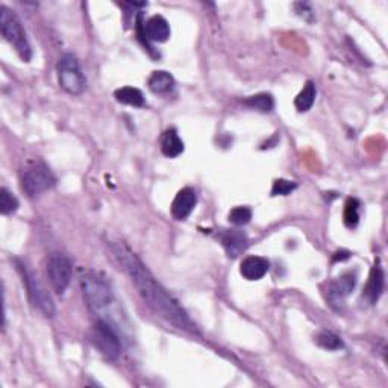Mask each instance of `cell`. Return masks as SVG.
Returning <instances> with one entry per match:
<instances>
[{"label": "cell", "instance_id": "9a60e30c", "mask_svg": "<svg viewBox=\"0 0 388 388\" xmlns=\"http://www.w3.org/2000/svg\"><path fill=\"white\" fill-rule=\"evenodd\" d=\"M161 152L167 158H176L184 152V141L181 140L176 129H167L161 136Z\"/></svg>", "mask_w": 388, "mask_h": 388}, {"label": "cell", "instance_id": "8992f818", "mask_svg": "<svg viewBox=\"0 0 388 388\" xmlns=\"http://www.w3.org/2000/svg\"><path fill=\"white\" fill-rule=\"evenodd\" d=\"M88 338L91 345L108 360H116L121 352L120 337L116 328L103 318H99L93 325V328L88 332Z\"/></svg>", "mask_w": 388, "mask_h": 388}, {"label": "cell", "instance_id": "603a6c76", "mask_svg": "<svg viewBox=\"0 0 388 388\" xmlns=\"http://www.w3.org/2000/svg\"><path fill=\"white\" fill-rule=\"evenodd\" d=\"M252 220V210L247 207H237L229 212V222L235 226H245Z\"/></svg>", "mask_w": 388, "mask_h": 388}, {"label": "cell", "instance_id": "ffe728a7", "mask_svg": "<svg viewBox=\"0 0 388 388\" xmlns=\"http://www.w3.org/2000/svg\"><path fill=\"white\" fill-rule=\"evenodd\" d=\"M360 207H361L360 201L354 199V197L347 199V202L345 205L343 220H345V225L347 227H351V229H354V227H356L360 223Z\"/></svg>", "mask_w": 388, "mask_h": 388}, {"label": "cell", "instance_id": "cb8c5ba5", "mask_svg": "<svg viewBox=\"0 0 388 388\" xmlns=\"http://www.w3.org/2000/svg\"><path fill=\"white\" fill-rule=\"evenodd\" d=\"M298 188V184L288 179H276L273 182L272 196H288Z\"/></svg>", "mask_w": 388, "mask_h": 388}, {"label": "cell", "instance_id": "4fadbf2b", "mask_svg": "<svg viewBox=\"0 0 388 388\" xmlns=\"http://www.w3.org/2000/svg\"><path fill=\"white\" fill-rule=\"evenodd\" d=\"M385 287V275L384 270L381 267V264L376 263L374 267H371V272L369 275V280L367 285L364 288V298L370 303V305H375V303L379 300V298L382 296Z\"/></svg>", "mask_w": 388, "mask_h": 388}, {"label": "cell", "instance_id": "3957f363", "mask_svg": "<svg viewBox=\"0 0 388 388\" xmlns=\"http://www.w3.org/2000/svg\"><path fill=\"white\" fill-rule=\"evenodd\" d=\"M0 30H2L5 40L14 45L19 57L25 63L30 61V58H32V49H30V44L28 41L26 30L23 28L17 14L6 6L0 8Z\"/></svg>", "mask_w": 388, "mask_h": 388}, {"label": "cell", "instance_id": "52a82bcc", "mask_svg": "<svg viewBox=\"0 0 388 388\" xmlns=\"http://www.w3.org/2000/svg\"><path fill=\"white\" fill-rule=\"evenodd\" d=\"M57 178L53 176L50 169L43 163H32L21 173V188L29 197L41 194L53 188Z\"/></svg>", "mask_w": 388, "mask_h": 388}, {"label": "cell", "instance_id": "d4e9b609", "mask_svg": "<svg viewBox=\"0 0 388 388\" xmlns=\"http://www.w3.org/2000/svg\"><path fill=\"white\" fill-rule=\"evenodd\" d=\"M294 8H296V12H298L300 17H303L307 21H313L314 11L308 3H296Z\"/></svg>", "mask_w": 388, "mask_h": 388}, {"label": "cell", "instance_id": "7a4b0ae2", "mask_svg": "<svg viewBox=\"0 0 388 388\" xmlns=\"http://www.w3.org/2000/svg\"><path fill=\"white\" fill-rule=\"evenodd\" d=\"M79 280L88 308L96 314L108 313L114 305V292L106 278L93 270H82Z\"/></svg>", "mask_w": 388, "mask_h": 388}, {"label": "cell", "instance_id": "7402d4cb", "mask_svg": "<svg viewBox=\"0 0 388 388\" xmlns=\"http://www.w3.org/2000/svg\"><path fill=\"white\" fill-rule=\"evenodd\" d=\"M19 207L20 203L17 197H15L8 188L5 187L0 188V212H2L3 216L12 214V212L19 210Z\"/></svg>", "mask_w": 388, "mask_h": 388}, {"label": "cell", "instance_id": "5b68a950", "mask_svg": "<svg viewBox=\"0 0 388 388\" xmlns=\"http://www.w3.org/2000/svg\"><path fill=\"white\" fill-rule=\"evenodd\" d=\"M58 82L61 88L67 91L68 94L78 96L83 93L87 87V79L82 73L79 61L72 53H65L58 61Z\"/></svg>", "mask_w": 388, "mask_h": 388}, {"label": "cell", "instance_id": "6da1fadb", "mask_svg": "<svg viewBox=\"0 0 388 388\" xmlns=\"http://www.w3.org/2000/svg\"><path fill=\"white\" fill-rule=\"evenodd\" d=\"M111 249L120 265H123V269L136 287L143 300L146 302L156 314H159V317L165 318L167 322H170L179 329L197 332L196 325L193 323L192 318L188 317L185 309L158 283L155 276L152 275L149 269L141 263L140 258L136 256L131 249L125 246L123 243L111 245Z\"/></svg>", "mask_w": 388, "mask_h": 388}, {"label": "cell", "instance_id": "2e32d148", "mask_svg": "<svg viewBox=\"0 0 388 388\" xmlns=\"http://www.w3.org/2000/svg\"><path fill=\"white\" fill-rule=\"evenodd\" d=\"M147 85L150 88L152 93L155 94H167L173 91L174 88V79L169 72L158 70L150 74Z\"/></svg>", "mask_w": 388, "mask_h": 388}, {"label": "cell", "instance_id": "44dd1931", "mask_svg": "<svg viewBox=\"0 0 388 388\" xmlns=\"http://www.w3.org/2000/svg\"><path fill=\"white\" fill-rule=\"evenodd\" d=\"M316 343L326 349V351H338V349L343 347V340H341L338 336H336L334 332L329 331H323L320 334H317L316 337Z\"/></svg>", "mask_w": 388, "mask_h": 388}, {"label": "cell", "instance_id": "ba28073f", "mask_svg": "<svg viewBox=\"0 0 388 388\" xmlns=\"http://www.w3.org/2000/svg\"><path fill=\"white\" fill-rule=\"evenodd\" d=\"M48 276L58 294H63L72 280V263L64 255H52L48 261Z\"/></svg>", "mask_w": 388, "mask_h": 388}, {"label": "cell", "instance_id": "7c38bea8", "mask_svg": "<svg viewBox=\"0 0 388 388\" xmlns=\"http://www.w3.org/2000/svg\"><path fill=\"white\" fill-rule=\"evenodd\" d=\"M218 240L225 247L226 254L229 258H237L245 252L247 247V235L243 231H235V229H223L218 232Z\"/></svg>", "mask_w": 388, "mask_h": 388}, {"label": "cell", "instance_id": "30bf717a", "mask_svg": "<svg viewBox=\"0 0 388 388\" xmlns=\"http://www.w3.org/2000/svg\"><path fill=\"white\" fill-rule=\"evenodd\" d=\"M141 25V19H140ZM140 37L146 38V41L165 43L170 38V25L163 15H154L140 28Z\"/></svg>", "mask_w": 388, "mask_h": 388}, {"label": "cell", "instance_id": "9c48e42d", "mask_svg": "<svg viewBox=\"0 0 388 388\" xmlns=\"http://www.w3.org/2000/svg\"><path fill=\"white\" fill-rule=\"evenodd\" d=\"M356 285L355 273H345L338 279L332 280L326 288V299L331 303V307L340 309L345 305V299L354 292Z\"/></svg>", "mask_w": 388, "mask_h": 388}, {"label": "cell", "instance_id": "484cf974", "mask_svg": "<svg viewBox=\"0 0 388 388\" xmlns=\"http://www.w3.org/2000/svg\"><path fill=\"white\" fill-rule=\"evenodd\" d=\"M347 258H351V254L343 252V250H341V252H337L336 255H334L332 261L334 263H336V261H345V260H347Z\"/></svg>", "mask_w": 388, "mask_h": 388}, {"label": "cell", "instance_id": "ac0fdd59", "mask_svg": "<svg viewBox=\"0 0 388 388\" xmlns=\"http://www.w3.org/2000/svg\"><path fill=\"white\" fill-rule=\"evenodd\" d=\"M316 96H317V90H316V83L313 81H308L305 83V87L302 88L300 93L298 94V97L294 99V106L296 110L299 112H307L316 102Z\"/></svg>", "mask_w": 388, "mask_h": 388}, {"label": "cell", "instance_id": "8fae6325", "mask_svg": "<svg viewBox=\"0 0 388 388\" xmlns=\"http://www.w3.org/2000/svg\"><path fill=\"white\" fill-rule=\"evenodd\" d=\"M197 203V194L193 188H182L172 203V216L174 220H187Z\"/></svg>", "mask_w": 388, "mask_h": 388}, {"label": "cell", "instance_id": "d6986e66", "mask_svg": "<svg viewBox=\"0 0 388 388\" xmlns=\"http://www.w3.org/2000/svg\"><path fill=\"white\" fill-rule=\"evenodd\" d=\"M246 106L252 110H256L260 112H270L273 108H275V101H273L272 94L269 93H260L255 96H249L247 99H245Z\"/></svg>", "mask_w": 388, "mask_h": 388}, {"label": "cell", "instance_id": "e0dca14e", "mask_svg": "<svg viewBox=\"0 0 388 388\" xmlns=\"http://www.w3.org/2000/svg\"><path fill=\"white\" fill-rule=\"evenodd\" d=\"M114 97H116V101L119 103L129 105V106H136V108H141V106H144V103H146L141 91L139 88H134V87H121V88L116 90Z\"/></svg>", "mask_w": 388, "mask_h": 388}, {"label": "cell", "instance_id": "277c9868", "mask_svg": "<svg viewBox=\"0 0 388 388\" xmlns=\"http://www.w3.org/2000/svg\"><path fill=\"white\" fill-rule=\"evenodd\" d=\"M15 264H17V270L20 272L23 284L26 285L28 294L34 305L40 309L45 317L55 316V303H53L49 292L45 290V287L40 283V279L34 275V272L23 261L15 260Z\"/></svg>", "mask_w": 388, "mask_h": 388}, {"label": "cell", "instance_id": "5bb4252c", "mask_svg": "<svg viewBox=\"0 0 388 388\" xmlns=\"http://www.w3.org/2000/svg\"><path fill=\"white\" fill-rule=\"evenodd\" d=\"M270 269L269 261L263 256H247L243 260L240 265L241 276L247 280H260L263 279Z\"/></svg>", "mask_w": 388, "mask_h": 388}]
</instances>
